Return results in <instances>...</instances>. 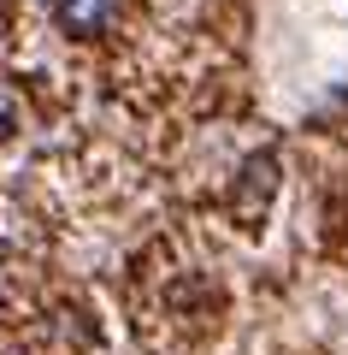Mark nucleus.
<instances>
[{
	"instance_id": "obj_1",
	"label": "nucleus",
	"mask_w": 348,
	"mask_h": 355,
	"mask_svg": "<svg viewBox=\"0 0 348 355\" xmlns=\"http://www.w3.org/2000/svg\"><path fill=\"white\" fill-rule=\"evenodd\" d=\"M65 36H100V30L118 18V0H53Z\"/></svg>"
}]
</instances>
